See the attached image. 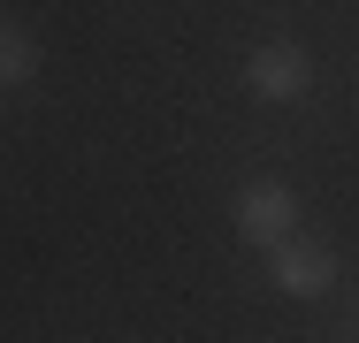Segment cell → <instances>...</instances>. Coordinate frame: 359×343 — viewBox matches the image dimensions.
Returning a JSON list of instances; mask_svg holds the SVG:
<instances>
[{
    "instance_id": "1",
    "label": "cell",
    "mask_w": 359,
    "mask_h": 343,
    "mask_svg": "<svg viewBox=\"0 0 359 343\" xmlns=\"http://www.w3.org/2000/svg\"><path fill=\"white\" fill-rule=\"evenodd\" d=\"M237 76H245L252 99H268V107H298V99L313 92V54H306L298 38H268V46H252V54L237 62Z\"/></svg>"
},
{
    "instance_id": "2",
    "label": "cell",
    "mask_w": 359,
    "mask_h": 343,
    "mask_svg": "<svg viewBox=\"0 0 359 343\" xmlns=\"http://www.w3.org/2000/svg\"><path fill=\"white\" fill-rule=\"evenodd\" d=\"M237 237L260 244V252H276L283 237H298V191L276 183V176L245 183V191H237Z\"/></svg>"
},
{
    "instance_id": "3",
    "label": "cell",
    "mask_w": 359,
    "mask_h": 343,
    "mask_svg": "<svg viewBox=\"0 0 359 343\" xmlns=\"http://www.w3.org/2000/svg\"><path fill=\"white\" fill-rule=\"evenodd\" d=\"M268 282L283 290V298H329L337 290V252L329 244H313V237H283L276 252H268Z\"/></svg>"
},
{
    "instance_id": "4",
    "label": "cell",
    "mask_w": 359,
    "mask_h": 343,
    "mask_svg": "<svg viewBox=\"0 0 359 343\" xmlns=\"http://www.w3.org/2000/svg\"><path fill=\"white\" fill-rule=\"evenodd\" d=\"M31 76H39V46H31L15 23H0V92H8V84H31Z\"/></svg>"
},
{
    "instance_id": "5",
    "label": "cell",
    "mask_w": 359,
    "mask_h": 343,
    "mask_svg": "<svg viewBox=\"0 0 359 343\" xmlns=\"http://www.w3.org/2000/svg\"><path fill=\"white\" fill-rule=\"evenodd\" d=\"M352 313H359V305H352Z\"/></svg>"
}]
</instances>
